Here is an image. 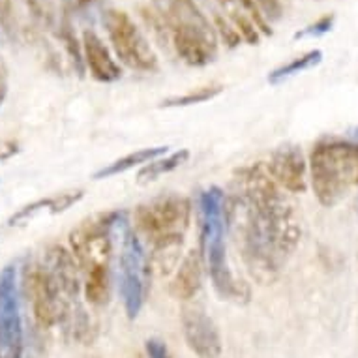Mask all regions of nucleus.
<instances>
[{
  "label": "nucleus",
  "mask_w": 358,
  "mask_h": 358,
  "mask_svg": "<svg viewBox=\"0 0 358 358\" xmlns=\"http://www.w3.org/2000/svg\"><path fill=\"white\" fill-rule=\"evenodd\" d=\"M19 152V143L17 141H2L0 143V164L8 162Z\"/></svg>",
  "instance_id": "nucleus-28"
},
{
  "label": "nucleus",
  "mask_w": 358,
  "mask_h": 358,
  "mask_svg": "<svg viewBox=\"0 0 358 358\" xmlns=\"http://www.w3.org/2000/svg\"><path fill=\"white\" fill-rule=\"evenodd\" d=\"M154 12L148 19L167 38L184 64L203 68L217 57L214 24L195 0H152Z\"/></svg>",
  "instance_id": "nucleus-4"
},
{
  "label": "nucleus",
  "mask_w": 358,
  "mask_h": 358,
  "mask_svg": "<svg viewBox=\"0 0 358 358\" xmlns=\"http://www.w3.org/2000/svg\"><path fill=\"white\" fill-rule=\"evenodd\" d=\"M238 2H241L242 8L246 10L248 15L253 19V23L257 24L259 32H261V34H264V36H272L271 24L266 23V21L263 19V15L259 13L257 6H255V2H253V0H238Z\"/></svg>",
  "instance_id": "nucleus-26"
},
{
  "label": "nucleus",
  "mask_w": 358,
  "mask_h": 358,
  "mask_svg": "<svg viewBox=\"0 0 358 358\" xmlns=\"http://www.w3.org/2000/svg\"><path fill=\"white\" fill-rule=\"evenodd\" d=\"M308 169L319 203L327 208L340 205L358 186V141L324 137L311 148Z\"/></svg>",
  "instance_id": "nucleus-6"
},
{
  "label": "nucleus",
  "mask_w": 358,
  "mask_h": 358,
  "mask_svg": "<svg viewBox=\"0 0 358 358\" xmlns=\"http://www.w3.org/2000/svg\"><path fill=\"white\" fill-rule=\"evenodd\" d=\"M223 92V85H205V87H197L188 90L186 94L171 96L162 101V107L165 109H175V107H189L199 106L205 101H210Z\"/></svg>",
  "instance_id": "nucleus-20"
},
{
  "label": "nucleus",
  "mask_w": 358,
  "mask_h": 358,
  "mask_svg": "<svg viewBox=\"0 0 358 358\" xmlns=\"http://www.w3.org/2000/svg\"><path fill=\"white\" fill-rule=\"evenodd\" d=\"M8 96V66L0 55V106L4 103Z\"/></svg>",
  "instance_id": "nucleus-29"
},
{
  "label": "nucleus",
  "mask_w": 358,
  "mask_h": 358,
  "mask_svg": "<svg viewBox=\"0 0 358 358\" xmlns=\"http://www.w3.org/2000/svg\"><path fill=\"white\" fill-rule=\"evenodd\" d=\"M253 2H255L259 13L263 15V19L268 24L283 17L282 0H253Z\"/></svg>",
  "instance_id": "nucleus-24"
},
{
  "label": "nucleus",
  "mask_w": 358,
  "mask_h": 358,
  "mask_svg": "<svg viewBox=\"0 0 358 358\" xmlns=\"http://www.w3.org/2000/svg\"><path fill=\"white\" fill-rule=\"evenodd\" d=\"M192 201L178 194H165L143 203L134 212L136 233L148 244L184 238L192 222Z\"/></svg>",
  "instance_id": "nucleus-8"
},
{
  "label": "nucleus",
  "mask_w": 358,
  "mask_h": 358,
  "mask_svg": "<svg viewBox=\"0 0 358 358\" xmlns=\"http://www.w3.org/2000/svg\"><path fill=\"white\" fill-rule=\"evenodd\" d=\"M164 154H167V147L139 148L136 152H129L122 158L111 162V164L103 165L100 171L94 173V180H106V178H113V176L128 173V171L136 169V167H143V165H147L148 162H152V159L159 158Z\"/></svg>",
  "instance_id": "nucleus-16"
},
{
  "label": "nucleus",
  "mask_w": 358,
  "mask_h": 358,
  "mask_svg": "<svg viewBox=\"0 0 358 358\" xmlns=\"http://www.w3.org/2000/svg\"><path fill=\"white\" fill-rule=\"evenodd\" d=\"M126 212H100L83 220L70 233V252L81 272L83 294L88 304L103 306L111 293V261L117 227Z\"/></svg>",
  "instance_id": "nucleus-3"
},
{
  "label": "nucleus",
  "mask_w": 358,
  "mask_h": 358,
  "mask_svg": "<svg viewBox=\"0 0 358 358\" xmlns=\"http://www.w3.org/2000/svg\"><path fill=\"white\" fill-rule=\"evenodd\" d=\"M220 6V13L227 19L236 32L241 34L242 41H246L250 45H257L261 40V32H259L257 24L253 23V19L248 15V12L242 8L238 0H216Z\"/></svg>",
  "instance_id": "nucleus-17"
},
{
  "label": "nucleus",
  "mask_w": 358,
  "mask_h": 358,
  "mask_svg": "<svg viewBox=\"0 0 358 358\" xmlns=\"http://www.w3.org/2000/svg\"><path fill=\"white\" fill-rule=\"evenodd\" d=\"M96 8L103 10V0H64V8L62 12L76 15V13H88L94 12Z\"/></svg>",
  "instance_id": "nucleus-25"
},
{
  "label": "nucleus",
  "mask_w": 358,
  "mask_h": 358,
  "mask_svg": "<svg viewBox=\"0 0 358 358\" xmlns=\"http://www.w3.org/2000/svg\"><path fill=\"white\" fill-rule=\"evenodd\" d=\"M83 197H85L83 189H70V192H62V194L32 201L8 217V227H23L40 216H59L62 212L70 210L71 206L77 205Z\"/></svg>",
  "instance_id": "nucleus-14"
},
{
  "label": "nucleus",
  "mask_w": 358,
  "mask_h": 358,
  "mask_svg": "<svg viewBox=\"0 0 358 358\" xmlns=\"http://www.w3.org/2000/svg\"><path fill=\"white\" fill-rule=\"evenodd\" d=\"M0 358H24V332L17 268L0 271Z\"/></svg>",
  "instance_id": "nucleus-10"
},
{
  "label": "nucleus",
  "mask_w": 358,
  "mask_h": 358,
  "mask_svg": "<svg viewBox=\"0 0 358 358\" xmlns=\"http://www.w3.org/2000/svg\"><path fill=\"white\" fill-rule=\"evenodd\" d=\"M81 53L83 64L88 73L100 83H115L122 77V68L113 57L106 41L96 34L94 30L88 29L81 36Z\"/></svg>",
  "instance_id": "nucleus-13"
},
{
  "label": "nucleus",
  "mask_w": 358,
  "mask_h": 358,
  "mask_svg": "<svg viewBox=\"0 0 358 358\" xmlns=\"http://www.w3.org/2000/svg\"><path fill=\"white\" fill-rule=\"evenodd\" d=\"M203 257L199 250H192L173 272L171 294L176 300H192L203 287Z\"/></svg>",
  "instance_id": "nucleus-15"
},
{
  "label": "nucleus",
  "mask_w": 358,
  "mask_h": 358,
  "mask_svg": "<svg viewBox=\"0 0 358 358\" xmlns=\"http://www.w3.org/2000/svg\"><path fill=\"white\" fill-rule=\"evenodd\" d=\"M182 332L188 347L199 358H217L222 355V338L216 323L205 308L186 306L182 310Z\"/></svg>",
  "instance_id": "nucleus-12"
},
{
  "label": "nucleus",
  "mask_w": 358,
  "mask_h": 358,
  "mask_svg": "<svg viewBox=\"0 0 358 358\" xmlns=\"http://www.w3.org/2000/svg\"><path fill=\"white\" fill-rule=\"evenodd\" d=\"M118 241V291L124 310L129 319L141 313L148 293V253L145 252L141 236L129 225L124 216L117 227Z\"/></svg>",
  "instance_id": "nucleus-7"
},
{
  "label": "nucleus",
  "mask_w": 358,
  "mask_h": 358,
  "mask_svg": "<svg viewBox=\"0 0 358 358\" xmlns=\"http://www.w3.org/2000/svg\"><path fill=\"white\" fill-rule=\"evenodd\" d=\"M21 285L38 329L62 327L76 340H88L90 321L79 302L81 272L71 252L59 244L48 246L24 264Z\"/></svg>",
  "instance_id": "nucleus-2"
},
{
  "label": "nucleus",
  "mask_w": 358,
  "mask_h": 358,
  "mask_svg": "<svg viewBox=\"0 0 358 358\" xmlns=\"http://www.w3.org/2000/svg\"><path fill=\"white\" fill-rule=\"evenodd\" d=\"M199 231L201 257L210 274L212 285L223 300L248 302L250 287L233 274L225 253V194L217 186L199 194Z\"/></svg>",
  "instance_id": "nucleus-5"
},
{
  "label": "nucleus",
  "mask_w": 358,
  "mask_h": 358,
  "mask_svg": "<svg viewBox=\"0 0 358 358\" xmlns=\"http://www.w3.org/2000/svg\"><path fill=\"white\" fill-rule=\"evenodd\" d=\"M212 17H214V30H216V36H220V38L223 40V43H225V45H227L229 49L238 48V45H241L242 38H241V34L236 32L235 27H233V24L227 21V19L223 17L220 12H214V15H212Z\"/></svg>",
  "instance_id": "nucleus-22"
},
{
  "label": "nucleus",
  "mask_w": 358,
  "mask_h": 358,
  "mask_svg": "<svg viewBox=\"0 0 358 358\" xmlns=\"http://www.w3.org/2000/svg\"><path fill=\"white\" fill-rule=\"evenodd\" d=\"M145 358H171V355L164 341L152 338L145 343Z\"/></svg>",
  "instance_id": "nucleus-27"
},
{
  "label": "nucleus",
  "mask_w": 358,
  "mask_h": 358,
  "mask_svg": "<svg viewBox=\"0 0 358 358\" xmlns=\"http://www.w3.org/2000/svg\"><path fill=\"white\" fill-rule=\"evenodd\" d=\"M272 180L287 194H304L308 188L306 173L308 162L299 145H282L271 154L264 164Z\"/></svg>",
  "instance_id": "nucleus-11"
},
{
  "label": "nucleus",
  "mask_w": 358,
  "mask_h": 358,
  "mask_svg": "<svg viewBox=\"0 0 358 358\" xmlns=\"http://www.w3.org/2000/svg\"><path fill=\"white\" fill-rule=\"evenodd\" d=\"M225 217L248 272L261 283L272 282L300 244L302 227L287 194L264 164L238 171Z\"/></svg>",
  "instance_id": "nucleus-1"
},
{
  "label": "nucleus",
  "mask_w": 358,
  "mask_h": 358,
  "mask_svg": "<svg viewBox=\"0 0 358 358\" xmlns=\"http://www.w3.org/2000/svg\"><path fill=\"white\" fill-rule=\"evenodd\" d=\"M336 15L334 13H329V15H323L321 19H317L315 23H310L304 29H300L299 32H294V40H306V38H321V36L329 34L330 30L334 29Z\"/></svg>",
  "instance_id": "nucleus-21"
},
{
  "label": "nucleus",
  "mask_w": 358,
  "mask_h": 358,
  "mask_svg": "<svg viewBox=\"0 0 358 358\" xmlns=\"http://www.w3.org/2000/svg\"><path fill=\"white\" fill-rule=\"evenodd\" d=\"M0 27L10 38L17 36V21H15V13H13L12 0H0Z\"/></svg>",
  "instance_id": "nucleus-23"
},
{
  "label": "nucleus",
  "mask_w": 358,
  "mask_h": 358,
  "mask_svg": "<svg viewBox=\"0 0 358 358\" xmlns=\"http://www.w3.org/2000/svg\"><path fill=\"white\" fill-rule=\"evenodd\" d=\"M189 159V150L182 148V150H176L167 156H159V158L148 162L147 165H143L141 171L137 173V182L139 184H150L154 180H158L159 176L169 175L175 169H178L180 165H184Z\"/></svg>",
  "instance_id": "nucleus-18"
},
{
  "label": "nucleus",
  "mask_w": 358,
  "mask_h": 358,
  "mask_svg": "<svg viewBox=\"0 0 358 358\" xmlns=\"http://www.w3.org/2000/svg\"><path fill=\"white\" fill-rule=\"evenodd\" d=\"M321 60H323V51L321 49H311V51L300 55V57L293 59L287 64L278 66L276 70H272L268 73V83L271 85H280V83L287 81L291 77L299 76L302 71L315 68L317 64H321Z\"/></svg>",
  "instance_id": "nucleus-19"
},
{
  "label": "nucleus",
  "mask_w": 358,
  "mask_h": 358,
  "mask_svg": "<svg viewBox=\"0 0 358 358\" xmlns=\"http://www.w3.org/2000/svg\"><path fill=\"white\" fill-rule=\"evenodd\" d=\"M101 24L106 29L118 64L141 73H152L158 70V57L154 53L150 41L128 12L117 8H103Z\"/></svg>",
  "instance_id": "nucleus-9"
}]
</instances>
